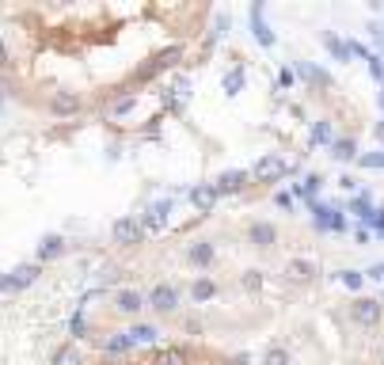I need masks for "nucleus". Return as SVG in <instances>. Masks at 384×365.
I'll list each match as a JSON object with an SVG mask.
<instances>
[{
  "instance_id": "f257e3e1",
  "label": "nucleus",
  "mask_w": 384,
  "mask_h": 365,
  "mask_svg": "<svg viewBox=\"0 0 384 365\" xmlns=\"http://www.w3.org/2000/svg\"><path fill=\"white\" fill-rule=\"evenodd\" d=\"M141 236H145V225L137 221V217H118V221H114V243L134 248V243H141Z\"/></svg>"
},
{
  "instance_id": "f03ea898",
  "label": "nucleus",
  "mask_w": 384,
  "mask_h": 365,
  "mask_svg": "<svg viewBox=\"0 0 384 365\" xmlns=\"http://www.w3.org/2000/svg\"><path fill=\"white\" fill-rule=\"evenodd\" d=\"M285 172H289V164H285L282 156H263L255 164V172H251V179H255V183H278Z\"/></svg>"
},
{
  "instance_id": "7ed1b4c3",
  "label": "nucleus",
  "mask_w": 384,
  "mask_h": 365,
  "mask_svg": "<svg viewBox=\"0 0 384 365\" xmlns=\"http://www.w3.org/2000/svg\"><path fill=\"white\" fill-rule=\"evenodd\" d=\"M350 316H354L362 327H373V323H381V301H373V297H358V301L350 305Z\"/></svg>"
},
{
  "instance_id": "20e7f679",
  "label": "nucleus",
  "mask_w": 384,
  "mask_h": 365,
  "mask_svg": "<svg viewBox=\"0 0 384 365\" xmlns=\"http://www.w3.org/2000/svg\"><path fill=\"white\" fill-rule=\"evenodd\" d=\"M145 365H191V350H183V346H160V350L149 354Z\"/></svg>"
},
{
  "instance_id": "39448f33",
  "label": "nucleus",
  "mask_w": 384,
  "mask_h": 365,
  "mask_svg": "<svg viewBox=\"0 0 384 365\" xmlns=\"http://www.w3.org/2000/svg\"><path fill=\"white\" fill-rule=\"evenodd\" d=\"M179 58H183V50H179V46H171V50H164V54H157V58H152L149 65H145L141 72H137V76L141 80H149V76H157L160 69H171V65H175Z\"/></svg>"
},
{
  "instance_id": "423d86ee",
  "label": "nucleus",
  "mask_w": 384,
  "mask_h": 365,
  "mask_svg": "<svg viewBox=\"0 0 384 365\" xmlns=\"http://www.w3.org/2000/svg\"><path fill=\"white\" fill-rule=\"evenodd\" d=\"M38 278V266H19L12 274H0V289H23Z\"/></svg>"
},
{
  "instance_id": "0eeeda50",
  "label": "nucleus",
  "mask_w": 384,
  "mask_h": 365,
  "mask_svg": "<svg viewBox=\"0 0 384 365\" xmlns=\"http://www.w3.org/2000/svg\"><path fill=\"white\" fill-rule=\"evenodd\" d=\"M217 198H221V194L214 190V183H198L191 190V202H194V209H198V213H209V209L217 206Z\"/></svg>"
},
{
  "instance_id": "6e6552de",
  "label": "nucleus",
  "mask_w": 384,
  "mask_h": 365,
  "mask_svg": "<svg viewBox=\"0 0 384 365\" xmlns=\"http://www.w3.org/2000/svg\"><path fill=\"white\" fill-rule=\"evenodd\" d=\"M50 111H54V115H77V111H80V95L77 92H54Z\"/></svg>"
},
{
  "instance_id": "1a4fd4ad",
  "label": "nucleus",
  "mask_w": 384,
  "mask_h": 365,
  "mask_svg": "<svg viewBox=\"0 0 384 365\" xmlns=\"http://www.w3.org/2000/svg\"><path fill=\"white\" fill-rule=\"evenodd\" d=\"M251 35L259 38V46H274V35H271V27H266V19H263V4L251 8Z\"/></svg>"
},
{
  "instance_id": "9d476101",
  "label": "nucleus",
  "mask_w": 384,
  "mask_h": 365,
  "mask_svg": "<svg viewBox=\"0 0 384 365\" xmlns=\"http://www.w3.org/2000/svg\"><path fill=\"white\" fill-rule=\"evenodd\" d=\"M152 308H157V312H175V308H179V293L171 286H157V289H152Z\"/></svg>"
},
{
  "instance_id": "9b49d317",
  "label": "nucleus",
  "mask_w": 384,
  "mask_h": 365,
  "mask_svg": "<svg viewBox=\"0 0 384 365\" xmlns=\"http://www.w3.org/2000/svg\"><path fill=\"white\" fill-rule=\"evenodd\" d=\"M243 179H248L243 172H225V175L214 183V190H217V194H240V190H243Z\"/></svg>"
},
{
  "instance_id": "f8f14e48",
  "label": "nucleus",
  "mask_w": 384,
  "mask_h": 365,
  "mask_svg": "<svg viewBox=\"0 0 384 365\" xmlns=\"http://www.w3.org/2000/svg\"><path fill=\"white\" fill-rule=\"evenodd\" d=\"M251 243H255V248H271V243L278 240V229L274 225H266V221H259V225H251Z\"/></svg>"
},
{
  "instance_id": "ddd939ff",
  "label": "nucleus",
  "mask_w": 384,
  "mask_h": 365,
  "mask_svg": "<svg viewBox=\"0 0 384 365\" xmlns=\"http://www.w3.org/2000/svg\"><path fill=\"white\" fill-rule=\"evenodd\" d=\"M141 308H145V297L137 293V289H122L118 293V312L134 316V312H141Z\"/></svg>"
},
{
  "instance_id": "4468645a",
  "label": "nucleus",
  "mask_w": 384,
  "mask_h": 365,
  "mask_svg": "<svg viewBox=\"0 0 384 365\" xmlns=\"http://www.w3.org/2000/svg\"><path fill=\"white\" fill-rule=\"evenodd\" d=\"M312 274H316V266L308 263V259H293V263L285 266V278H289V282H308Z\"/></svg>"
},
{
  "instance_id": "2eb2a0df",
  "label": "nucleus",
  "mask_w": 384,
  "mask_h": 365,
  "mask_svg": "<svg viewBox=\"0 0 384 365\" xmlns=\"http://www.w3.org/2000/svg\"><path fill=\"white\" fill-rule=\"evenodd\" d=\"M331 156L335 160H354L358 156V145L350 141V137H339V141H331Z\"/></svg>"
},
{
  "instance_id": "dca6fc26",
  "label": "nucleus",
  "mask_w": 384,
  "mask_h": 365,
  "mask_svg": "<svg viewBox=\"0 0 384 365\" xmlns=\"http://www.w3.org/2000/svg\"><path fill=\"white\" fill-rule=\"evenodd\" d=\"M65 251L61 236H42V243H38V259H57Z\"/></svg>"
},
{
  "instance_id": "f3484780",
  "label": "nucleus",
  "mask_w": 384,
  "mask_h": 365,
  "mask_svg": "<svg viewBox=\"0 0 384 365\" xmlns=\"http://www.w3.org/2000/svg\"><path fill=\"white\" fill-rule=\"evenodd\" d=\"M168 213H171V202H157V206L149 209V225H152V229L168 225Z\"/></svg>"
},
{
  "instance_id": "a211bd4d",
  "label": "nucleus",
  "mask_w": 384,
  "mask_h": 365,
  "mask_svg": "<svg viewBox=\"0 0 384 365\" xmlns=\"http://www.w3.org/2000/svg\"><path fill=\"white\" fill-rule=\"evenodd\" d=\"M126 339H129V346H134V343H152V339H157V327H149V323H141V327L126 331Z\"/></svg>"
},
{
  "instance_id": "6ab92c4d",
  "label": "nucleus",
  "mask_w": 384,
  "mask_h": 365,
  "mask_svg": "<svg viewBox=\"0 0 384 365\" xmlns=\"http://www.w3.org/2000/svg\"><path fill=\"white\" fill-rule=\"evenodd\" d=\"M323 42H328V50L339 61H350V42H342V38H335V35H323Z\"/></svg>"
},
{
  "instance_id": "aec40b11",
  "label": "nucleus",
  "mask_w": 384,
  "mask_h": 365,
  "mask_svg": "<svg viewBox=\"0 0 384 365\" xmlns=\"http://www.w3.org/2000/svg\"><path fill=\"white\" fill-rule=\"evenodd\" d=\"M191 263L209 266V263H214V248H209V243H194V248H191Z\"/></svg>"
},
{
  "instance_id": "412c9836",
  "label": "nucleus",
  "mask_w": 384,
  "mask_h": 365,
  "mask_svg": "<svg viewBox=\"0 0 384 365\" xmlns=\"http://www.w3.org/2000/svg\"><path fill=\"white\" fill-rule=\"evenodd\" d=\"M331 122H316L312 126V145H331Z\"/></svg>"
},
{
  "instance_id": "4be33fe9",
  "label": "nucleus",
  "mask_w": 384,
  "mask_h": 365,
  "mask_svg": "<svg viewBox=\"0 0 384 365\" xmlns=\"http://www.w3.org/2000/svg\"><path fill=\"white\" fill-rule=\"evenodd\" d=\"M263 365H289V350H285V346H271Z\"/></svg>"
},
{
  "instance_id": "5701e85b",
  "label": "nucleus",
  "mask_w": 384,
  "mask_h": 365,
  "mask_svg": "<svg viewBox=\"0 0 384 365\" xmlns=\"http://www.w3.org/2000/svg\"><path fill=\"white\" fill-rule=\"evenodd\" d=\"M191 293H194V301H209V297L217 293V286H214V282H206V278H202V282H194V289H191Z\"/></svg>"
},
{
  "instance_id": "b1692460",
  "label": "nucleus",
  "mask_w": 384,
  "mask_h": 365,
  "mask_svg": "<svg viewBox=\"0 0 384 365\" xmlns=\"http://www.w3.org/2000/svg\"><path fill=\"white\" fill-rule=\"evenodd\" d=\"M240 88H243V69H232V72L225 76V92H228V95H236Z\"/></svg>"
},
{
  "instance_id": "393cba45",
  "label": "nucleus",
  "mask_w": 384,
  "mask_h": 365,
  "mask_svg": "<svg viewBox=\"0 0 384 365\" xmlns=\"http://www.w3.org/2000/svg\"><path fill=\"white\" fill-rule=\"evenodd\" d=\"M339 278H342V286H350V289H362V274H358V270H342Z\"/></svg>"
},
{
  "instance_id": "a878e982",
  "label": "nucleus",
  "mask_w": 384,
  "mask_h": 365,
  "mask_svg": "<svg viewBox=\"0 0 384 365\" xmlns=\"http://www.w3.org/2000/svg\"><path fill=\"white\" fill-rule=\"evenodd\" d=\"M362 168H384V152H365Z\"/></svg>"
},
{
  "instance_id": "bb28decb",
  "label": "nucleus",
  "mask_w": 384,
  "mask_h": 365,
  "mask_svg": "<svg viewBox=\"0 0 384 365\" xmlns=\"http://www.w3.org/2000/svg\"><path fill=\"white\" fill-rule=\"evenodd\" d=\"M316 190H320V175H308L305 186H301V194H316Z\"/></svg>"
},
{
  "instance_id": "cd10ccee",
  "label": "nucleus",
  "mask_w": 384,
  "mask_h": 365,
  "mask_svg": "<svg viewBox=\"0 0 384 365\" xmlns=\"http://www.w3.org/2000/svg\"><path fill=\"white\" fill-rule=\"evenodd\" d=\"M243 286H248V289H259V286H263V278H259V270H248V274H243Z\"/></svg>"
},
{
  "instance_id": "c85d7f7f",
  "label": "nucleus",
  "mask_w": 384,
  "mask_h": 365,
  "mask_svg": "<svg viewBox=\"0 0 384 365\" xmlns=\"http://www.w3.org/2000/svg\"><path fill=\"white\" fill-rule=\"evenodd\" d=\"M365 61H369V72H373V76L384 80V61H381V58H365Z\"/></svg>"
},
{
  "instance_id": "c756f323",
  "label": "nucleus",
  "mask_w": 384,
  "mask_h": 365,
  "mask_svg": "<svg viewBox=\"0 0 384 365\" xmlns=\"http://www.w3.org/2000/svg\"><path fill=\"white\" fill-rule=\"evenodd\" d=\"M305 76H308V80H320V84H328V72L312 69V65H305Z\"/></svg>"
},
{
  "instance_id": "7c9ffc66",
  "label": "nucleus",
  "mask_w": 384,
  "mask_h": 365,
  "mask_svg": "<svg viewBox=\"0 0 384 365\" xmlns=\"http://www.w3.org/2000/svg\"><path fill=\"white\" fill-rule=\"evenodd\" d=\"M369 278H377V282H384V263H377V266H369Z\"/></svg>"
},
{
  "instance_id": "2f4dec72",
  "label": "nucleus",
  "mask_w": 384,
  "mask_h": 365,
  "mask_svg": "<svg viewBox=\"0 0 384 365\" xmlns=\"http://www.w3.org/2000/svg\"><path fill=\"white\" fill-rule=\"evenodd\" d=\"M4 65H8V46L0 42V69H4Z\"/></svg>"
},
{
  "instance_id": "473e14b6",
  "label": "nucleus",
  "mask_w": 384,
  "mask_h": 365,
  "mask_svg": "<svg viewBox=\"0 0 384 365\" xmlns=\"http://www.w3.org/2000/svg\"><path fill=\"white\" fill-rule=\"evenodd\" d=\"M228 365H248V362H243V358H236V362H228Z\"/></svg>"
},
{
  "instance_id": "72a5a7b5",
  "label": "nucleus",
  "mask_w": 384,
  "mask_h": 365,
  "mask_svg": "<svg viewBox=\"0 0 384 365\" xmlns=\"http://www.w3.org/2000/svg\"><path fill=\"white\" fill-rule=\"evenodd\" d=\"M377 35H384V31H377Z\"/></svg>"
}]
</instances>
